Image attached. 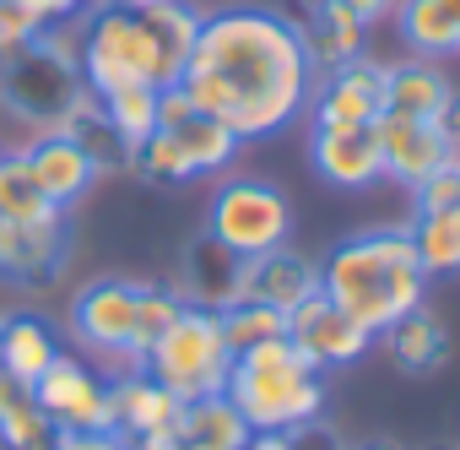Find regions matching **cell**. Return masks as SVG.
<instances>
[{
  "instance_id": "obj_34",
  "label": "cell",
  "mask_w": 460,
  "mask_h": 450,
  "mask_svg": "<svg viewBox=\"0 0 460 450\" xmlns=\"http://www.w3.org/2000/svg\"><path fill=\"white\" fill-rule=\"evenodd\" d=\"M17 6L39 22V28H49V22H66V17H76L87 0H17Z\"/></svg>"
},
{
  "instance_id": "obj_11",
  "label": "cell",
  "mask_w": 460,
  "mask_h": 450,
  "mask_svg": "<svg viewBox=\"0 0 460 450\" xmlns=\"http://www.w3.org/2000/svg\"><path fill=\"white\" fill-rule=\"evenodd\" d=\"M385 82H390V66H379L368 55H358L352 66L331 71L309 93L314 125H374L385 114Z\"/></svg>"
},
{
  "instance_id": "obj_10",
  "label": "cell",
  "mask_w": 460,
  "mask_h": 450,
  "mask_svg": "<svg viewBox=\"0 0 460 450\" xmlns=\"http://www.w3.org/2000/svg\"><path fill=\"white\" fill-rule=\"evenodd\" d=\"M288 342L325 374V369H341V364H358L363 353H368V331L358 326V320H347L325 293H314L309 304H298L293 315H288Z\"/></svg>"
},
{
  "instance_id": "obj_15",
  "label": "cell",
  "mask_w": 460,
  "mask_h": 450,
  "mask_svg": "<svg viewBox=\"0 0 460 450\" xmlns=\"http://www.w3.org/2000/svg\"><path fill=\"white\" fill-rule=\"evenodd\" d=\"M109 391H114V428H119L125 439H141V434H173V428H179L184 401H179L173 391H163L146 369H130V374L109 380Z\"/></svg>"
},
{
  "instance_id": "obj_22",
  "label": "cell",
  "mask_w": 460,
  "mask_h": 450,
  "mask_svg": "<svg viewBox=\"0 0 460 450\" xmlns=\"http://www.w3.org/2000/svg\"><path fill=\"white\" fill-rule=\"evenodd\" d=\"M401 33L417 55H455L460 50V0H401Z\"/></svg>"
},
{
  "instance_id": "obj_35",
  "label": "cell",
  "mask_w": 460,
  "mask_h": 450,
  "mask_svg": "<svg viewBox=\"0 0 460 450\" xmlns=\"http://www.w3.org/2000/svg\"><path fill=\"white\" fill-rule=\"evenodd\" d=\"M325 6H341L347 17H358V22L368 28V22H379V17H390V12L401 6V0H325Z\"/></svg>"
},
{
  "instance_id": "obj_7",
  "label": "cell",
  "mask_w": 460,
  "mask_h": 450,
  "mask_svg": "<svg viewBox=\"0 0 460 450\" xmlns=\"http://www.w3.org/2000/svg\"><path fill=\"white\" fill-rule=\"evenodd\" d=\"M136 299H141V283L98 277L71 304V331H76V342L93 347V358L103 369H114L109 380L141 369V353H136Z\"/></svg>"
},
{
  "instance_id": "obj_20",
  "label": "cell",
  "mask_w": 460,
  "mask_h": 450,
  "mask_svg": "<svg viewBox=\"0 0 460 450\" xmlns=\"http://www.w3.org/2000/svg\"><path fill=\"white\" fill-rule=\"evenodd\" d=\"M363 22L358 17H347L341 6H314V22H309V33H304V55H309V66L314 71H341V66H352L358 55H363Z\"/></svg>"
},
{
  "instance_id": "obj_36",
  "label": "cell",
  "mask_w": 460,
  "mask_h": 450,
  "mask_svg": "<svg viewBox=\"0 0 460 450\" xmlns=\"http://www.w3.org/2000/svg\"><path fill=\"white\" fill-rule=\"evenodd\" d=\"M433 125H438V130H444V141H449V147L460 152V87L449 93V104H444V114H438Z\"/></svg>"
},
{
  "instance_id": "obj_39",
  "label": "cell",
  "mask_w": 460,
  "mask_h": 450,
  "mask_svg": "<svg viewBox=\"0 0 460 450\" xmlns=\"http://www.w3.org/2000/svg\"><path fill=\"white\" fill-rule=\"evenodd\" d=\"M119 6H130V12H152V6H173V0H119Z\"/></svg>"
},
{
  "instance_id": "obj_32",
  "label": "cell",
  "mask_w": 460,
  "mask_h": 450,
  "mask_svg": "<svg viewBox=\"0 0 460 450\" xmlns=\"http://www.w3.org/2000/svg\"><path fill=\"white\" fill-rule=\"evenodd\" d=\"M417 212H460V168H438L417 184Z\"/></svg>"
},
{
  "instance_id": "obj_5",
  "label": "cell",
  "mask_w": 460,
  "mask_h": 450,
  "mask_svg": "<svg viewBox=\"0 0 460 450\" xmlns=\"http://www.w3.org/2000/svg\"><path fill=\"white\" fill-rule=\"evenodd\" d=\"M76 71L87 82L93 98H109V93H125V87H163L157 82V50H152V33L146 22L109 0L87 17V33H82V55H76Z\"/></svg>"
},
{
  "instance_id": "obj_26",
  "label": "cell",
  "mask_w": 460,
  "mask_h": 450,
  "mask_svg": "<svg viewBox=\"0 0 460 450\" xmlns=\"http://www.w3.org/2000/svg\"><path fill=\"white\" fill-rule=\"evenodd\" d=\"M0 217H12V222H55L60 217V206L44 201V190H39L22 152L0 158Z\"/></svg>"
},
{
  "instance_id": "obj_6",
  "label": "cell",
  "mask_w": 460,
  "mask_h": 450,
  "mask_svg": "<svg viewBox=\"0 0 460 450\" xmlns=\"http://www.w3.org/2000/svg\"><path fill=\"white\" fill-rule=\"evenodd\" d=\"M293 234V206L277 184L266 179H227L217 195H211V212H206V239H217L227 256L239 261H255V256H271L282 250Z\"/></svg>"
},
{
  "instance_id": "obj_3",
  "label": "cell",
  "mask_w": 460,
  "mask_h": 450,
  "mask_svg": "<svg viewBox=\"0 0 460 450\" xmlns=\"http://www.w3.org/2000/svg\"><path fill=\"white\" fill-rule=\"evenodd\" d=\"M222 396L239 407V418L255 434H293L304 423H320L325 412V380L288 337L234 353Z\"/></svg>"
},
{
  "instance_id": "obj_29",
  "label": "cell",
  "mask_w": 460,
  "mask_h": 450,
  "mask_svg": "<svg viewBox=\"0 0 460 450\" xmlns=\"http://www.w3.org/2000/svg\"><path fill=\"white\" fill-rule=\"evenodd\" d=\"M0 439H6L12 450H49L55 423L44 418V407L33 401V391H28V396H17L6 412H0Z\"/></svg>"
},
{
  "instance_id": "obj_33",
  "label": "cell",
  "mask_w": 460,
  "mask_h": 450,
  "mask_svg": "<svg viewBox=\"0 0 460 450\" xmlns=\"http://www.w3.org/2000/svg\"><path fill=\"white\" fill-rule=\"evenodd\" d=\"M49 450H125L119 428H55Z\"/></svg>"
},
{
  "instance_id": "obj_9",
  "label": "cell",
  "mask_w": 460,
  "mask_h": 450,
  "mask_svg": "<svg viewBox=\"0 0 460 450\" xmlns=\"http://www.w3.org/2000/svg\"><path fill=\"white\" fill-rule=\"evenodd\" d=\"M309 163L336 190H368L374 179H385V147L374 125H314Z\"/></svg>"
},
{
  "instance_id": "obj_31",
  "label": "cell",
  "mask_w": 460,
  "mask_h": 450,
  "mask_svg": "<svg viewBox=\"0 0 460 450\" xmlns=\"http://www.w3.org/2000/svg\"><path fill=\"white\" fill-rule=\"evenodd\" d=\"M44 28L17 6V0H0V55H22V50H33V39H39Z\"/></svg>"
},
{
  "instance_id": "obj_21",
  "label": "cell",
  "mask_w": 460,
  "mask_h": 450,
  "mask_svg": "<svg viewBox=\"0 0 460 450\" xmlns=\"http://www.w3.org/2000/svg\"><path fill=\"white\" fill-rule=\"evenodd\" d=\"M152 33V50H157V82L173 87L190 50H195V33H200V17L184 6V0H173V6H152V12H136Z\"/></svg>"
},
{
  "instance_id": "obj_37",
  "label": "cell",
  "mask_w": 460,
  "mask_h": 450,
  "mask_svg": "<svg viewBox=\"0 0 460 450\" xmlns=\"http://www.w3.org/2000/svg\"><path fill=\"white\" fill-rule=\"evenodd\" d=\"M125 450H184L173 434H141V439H125Z\"/></svg>"
},
{
  "instance_id": "obj_12",
  "label": "cell",
  "mask_w": 460,
  "mask_h": 450,
  "mask_svg": "<svg viewBox=\"0 0 460 450\" xmlns=\"http://www.w3.org/2000/svg\"><path fill=\"white\" fill-rule=\"evenodd\" d=\"M22 158H28V168H33L44 201L60 206V212H66L71 201H82V195L93 190V179H98V152H93L87 136H76V130H49V136L33 141V152H22Z\"/></svg>"
},
{
  "instance_id": "obj_30",
  "label": "cell",
  "mask_w": 460,
  "mask_h": 450,
  "mask_svg": "<svg viewBox=\"0 0 460 450\" xmlns=\"http://www.w3.org/2000/svg\"><path fill=\"white\" fill-rule=\"evenodd\" d=\"M179 310H184L179 293H168V288H146V283H141V299H136V353H141V358H146V347L173 326Z\"/></svg>"
},
{
  "instance_id": "obj_8",
  "label": "cell",
  "mask_w": 460,
  "mask_h": 450,
  "mask_svg": "<svg viewBox=\"0 0 460 450\" xmlns=\"http://www.w3.org/2000/svg\"><path fill=\"white\" fill-rule=\"evenodd\" d=\"M28 391H33V401L44 407V418L55 428H114V391H109V380L93 364L71 358V353H60Z\"/></svg>"
},
{
  "instance_id": "obj_38",
  "label": "cell",
  "mask_w": 460,
  "mask_h": 450,
  "mask_svg": "<svg viewBox=\"0 0 460 450\" xmlns=\"http://www.w3.org/2000/svg\"><path fill=\"white\" fill-rule=\"evenodd\" d=\"M244 450H293V434H250Z\"/></svg>"
},
{
  "instance_id": "obj_1",
  "label": "cell",
  "mask_w": 460,
  "mask_h": 450,
  "mask_svg": "<svg viewBox=\"0 0 460 450\" xmlns=\"http://www.w3.org/2000/svg\"><path fill=\"white\" fill-rule=\"evenodd\" d=\"M195 114L227 125L239 141L288 130L314 93V66L304 55V28L266 6H227L200 17L195 50L179 71Z\"/></svg>"
},
{
  "instance_id": "obj_14",
  "label": "cell",
  "mask_w": 460,
  "mask_h": 450,
  "mask_svg": "<svg viewBox=\"0 0 460 450\" xmlns=\"http://www.w3.org/2000/svg\"><path fill=\"white\" fill-rule=\"evenodd\" d=\"M314 293H320V266L304 261V256H293L288 245L239 266V299L271 304V310H282V315H293V310L309 304Z\"/></svg>"
},
{
  "instance_id": "obj_13",
  "label": "cell",
  "mask_w": 460,
  "mask_h": 450,
  "mask_svg": "<svg viewBox=\"0 0 460 450\" xmlns=\"http://www.w3.org/2000/svg\"><path fill=\"white\" fill-rule=\"evenodd\" d=\"M374 130H379V147H385V174L390 179H401V184H422V179H433L438 168H449V141H444V130L433 125V120H406V114H379L374 120Z\"/></svg>"
},
{
  "instance_id": "obj_25",
  "label": "cell",
  "mask_w": 460,
  "mask_h": 450,
  "mask_svg": "<svg viewBox=\"0 0 460 450\" xmlns=\"http://www.w3.org/2000/svg\"><path fill=\"white\" fill-rule=\"evenodd\" d=\"M417 266L428 277H449L460 272V212H417L411 229H406Z\"/></svg>"
},
{
  "instance_id": "obj_23",
  "label": "cell",
  "mask_w": 460,
  "mask_h": 450,
  "mask_svg": "<svg viewBox=\"0 0 460 450\" xmlns=\"http://www.w3.org/2000/svg\"><path fill=\"white\" fill-rule=\"evenodd\" d=\"M385 342H390V358H395L401 369H411V374H428V369H438V364L449 358V337H444V326H438L428 310L401 315V320L385 331Z\"/></svg>"
},
{
  "instance_id": "obj_4",
  "label": "cell",
  "mask_w": 460,
  "mask_h": 450,
  "mask_svg": "<svg viewBox=\"0 0 460 450\" xmlns=\"http://www.w3.org/2000/svg\"><path fill=\"white\" fill-rule=\"evenodd\" d=\"M141 369H146L163 391H173L179 401L222 396L227 369H234V347H227V337H222L217 310H206V304H184V310L173 315V326L146 347Z\"/></svg>"
},
{
  "instance_id": "obj_17",
  "label": "cell",
  "mask_w": 460,
  "mask_h": 450,
  "mask_svg": "<svg viewBox=\"0 0 460 450\" xmlns=\"http://www.w3.org/2000/svg\"><path fill=\"white\" fill-rule=\"evenodd\" d=\"M250 423L239 418V407L227 401V396H200V401H184L179 412V428L173 439L184 450H244L250 445Z\"/></svg>"
},
{
  "instance_id": "obj_18",
  "label": "cell",
  "mask_w": 460,
  "mask_h": 450,
  "mask_svg": "<svg viewBox=\"0 0 460 450\" xmlns=\"http://www.w3.org/2000/svg\"><path fill=\"white\" fill-rule=\"evenodd\" d=\"M449 93H455V82H449L438 66H428V60H406V66H395L390 82H385V114L438 120L444 104H449Z\"/></svg>"
},
{
  "instance_id": "obj_19",
  "label": "cell",
  "mask_w": 460,
  "mask_h": 450,
  "mask_svg": "<svg viewBox=\"0 0 460 450\" xmlns=\"http://www.w3.org/2000/svg\"><path fill=\"white\" fill-rule=\"evenodd\" d=\"M55 358H60V342H55V331L39 315H12L6 326H0V369H6L12 380L33 385Z\"/></svg>"
},
{
  "instance_id": "obj_40",
  "label": "cell",
  "mask_w": 460,
  "mask_h": 450,
  "mask_svg": "<svg viewBox=\"0 0 460 450\" xmlns=\"http://www.w3.org/2000/svg\"><path fill=\"white\" fill-rule=\"evenodd\" d=\"M358 450H401V445H390V439H368V445H358Z\"/></svg>"
},
{
  "instance_id": "obj_2",
  "label": "cell",
  "mask_w": 460,
  "mask_h": 450,
  "mask_svg": "<svg viewBox=\"0 0 460 450\" xmlns=\"http://www.w3.org/2000/svg\"><path fill=\"white\" fill-rule=\"evenodd\" d=\"M320 293L358 320L368 337H385L401 315L422 310L428 299V272L417 266V250L406 229H363L341 239L325 266H320Z\"/></svg>"
},
{
  "instance_id": "obj_16",
  "label": "cell",
  "mask_w": 460,
  "mask_h": 450,
  "mask_svg": "<svg viewBox=\"0 0 460 450\" xmlns=\"http://www.w3.org/2000/svg\"><path fill=\"white\" fill-rule=\"evenodd\" d=\"M66 256V229L60 217L55 222H12L0 217V277H17V283H39L60 266Z\"/></svg>"
},
{
  "instance_id": "obj_27",
  "label": "cell",
  "mask_w": 460,
  "mask_h": 450,
  "mask_svg": "<svg viewBox=\"0 0 460 450\" xmlns=\"http://www.w3.org/2000/svg\"><path fill=\"white\" fill-rule=\"evenodd\" d=\"M239 256H227L217 239H206L195 256H190V277H195V304L206 310H222V304H234L239 299Z\"/></svg>"
},
{
  "instance_id": "obj_28",
  "label": "cell",
  "mask_w": 460,
  "mask_h": 450,
  "mask_svg": "<svg viewBox=\"0 0 460 450\" xmlns=\"http://www.w3.org/2000/svg\"><path fill=\"white\" fill-rule=\"evenodd\" d=\"M217 320H222V337H227V347H234V353L261 347V342H271V337H288V315L271 310V304H255V299L222 304Z\"/></svg>"
},
{
  "instance_id": "obj_24",
  "label": "cell",
  "mask_w": 460,
  "mask_h": 450,
  "mask_svg": "<svg viewBox=\"0 0 460 450\" xmlns=\"http://www.w3.org/2000/svg\"><path fill=\"white\" fill-rule=\"evenodd\" d=\"M168 136H173L179 158L190 163V174H217V168L234 163L239 147H244L227 125H217V120H206V114H190L184 125H168Z\"/></svg>"
}]
</instances>
